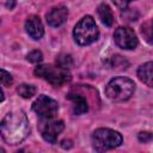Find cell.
Masks as SVG:
<instances>
[{"mask_svg":"<svg viewBox=\"0 0 153 153\" xmlns=\"http://www.w3.org/2000/svg\"><path fill=\"white\" fill-rule=\"evenodd\" d=\"M0 133L7 145L14 146L23 142L30 133V124L25 112L22 110L8 112L1 121Z\"/></svg>","mask_w":153,"mask_h":153,"instance_id":"1","label":"cell"},{"mask_svg":"<svg viewBox=\"0 0 153 153\" xmlns=\"http://www.w3.org/2000/svg\"><path fill=\"white\" fill-rule=\"evenodd\" d=\"M135 92V82L127 76H115L105 86V96L112 102H126Z\"/></svg>","mask_w":153,"mask_h":153,"instance_id":"2","label":"cell"},{"mask_svg":"<svg viewBox=\"0 0 153 153\" xmlns=\"http://www.w3.org/2000/svg\"><path fill=\"white\" fill-rule=\"evenodd\" d=\"M123 141L122 135L110 128H98L91 135V142L93 149L97 152H104L117 148Z\"/></svg>","mask_w":153,"mask_h":153,"instance_id":"3","label":"cell"},{"mask_svg":"<svg viewBox=\"0 0 153 153\" xmlns=\"http://www.w3.org/2000/svg\"><path fill=\"white\" fill-rule=\"evenodd\" d=\"M74 41L79 45H90L99 37V30L91 16L82 17L74 26L73 30Z\"/></svg>","mask_w":153,"mask_h":153,"instance_id":"4","label":"cell"},{"mask_svg":"<svg viewBox=\"0 0 153 153\" xmlns=\"http://www.w3.org/2000/svg\"><path fill=\"white\" fill-rule=\"evenodd\" d=\"M35 75L44 79L55 87L62 86L63 84L69 82L72 79V75L68 69H65L57 65H38L35 68Z\"/></svg>","mask_w":153,"mask_h":153,"instance_id":"5","label":"cell"},{"mask_svg":"<svg viewBox=\"0 0 153 153\" xmlns=\"http://www.w3.org/2000/svg\"><path fill=\"white\" fill-rule=\"evenodd\" d=\"M63 129H65V123L62 120H56L55 117L39 118L38 130L43 140L49 143H56L57 136L61 134Z\"/></svg>","mask_w":153,"mask_h":153,"instance_id":"6","label":"cell"},{"mask_svg":"<svg viewBox=\"0 0 153 153\" xmlns=\"http://www.w3.org/2000/svg\"><path fill=\"white\" fill-rule=\"evenodd\" d=\"M32 110L39 116V118H51L59 112V104L55 99L41 94L32 103Z\"/></svg>","mask_w":153,"mask_h":153,"instance_id":"7","label":"cell"},{"mask_svg":"<svg viewBox=\"0 0 153 153\" xmlns=\"http://www.w3.org/2000/svg\"><path fill=\"white\" fill-rule=\"evenodd\" d=\"M114 41L115 44L124 50H133L137 47L139 39L136 37V33L133 29L127 26H120L114 32Z\"/></svg>","mask_w":153,"mask_h":153,"instance_id":"8","label":"cell"},{"mask_svg":"<svg viewBox=\"0 0 153 153\" xmlns=\"http://www.w3.org/2000/svg\"><path fill=\"white\" fill-rule=\"evenodd\" d=\"M68 18V8L63 5H59L53 7L47 14L45 19L49 26L51 27H59L61 26Z\"/></svg>","mask_w":153,"mask_h":153,"instance_id":"9","label":"cell"},{"mask_svg":"<svg viewBox=\"0 0 153 153\" xmlns=\"http://www.w3.org/2000/svg\"><path fill=\"white\" fill-rule=\"evenodd\" d=\"M25 30L26 33L32 38V39H41L43 33H44V27L41 22V18L36 14L29 16L25 20Z\"/></svg>","mask_w":153,"mask_h":153,"instance_id":"10","label":"cell"},{"mask_svg":"<svg viewBox=\"0 0 153 153\" xmlns=\"http://www.w3.org/2000/svg\"><path fill=\"white\" fill-rule=\"evenodd\" d=\"M67 98L73 103V114L74 115H82L85 112L88 111V104H87V100L85 97L78 94V93H68L67 94Z\"/></svg>","mask_w":153,"mask_h":153,"instance_id":"11","label":"cell"},{"mask_svg":"<svg viewBox=\"0 0 153 153\" xmlns=\"http://www.w3.org/2000/svg\"><path fill=\"white\" fill-rule=\"evenodd\" d=\"M137 76L143 84L153 88V61L142 63L137 69Z\"/></svg>","mask_w":153,"mask_h":153,"instance_id":"12","label":"cell"},{"mask_svg":"<svg viewBox=\"0 0 153 153\" xmlns=\"http://www.w3.org/2000/svg\"><path fill=\"white\" fill-rule=\"evenodd\" d=\"M97 12H98V17H99L100 22L105 26H111L114 24V14H112V11L109 5L100 4L97 8Z\"/></svg>","mask_w":153,"mask_h":153,"instance_id":"13","label":"cell"},{"mask_svg":"<svg viewBox=\"0 0 153 153\" xmlns=\"http://www.w3.org/2000/svg\"><path fill=\"white\" fill-rule=\"evenodd\" d=\"M17 92L20 97H23L25 99H29V98H31L36 94L37 88L33 85H30V84H22L17 87Z\"/></svg>","mask_w":153,"mask_h":153,"instance_id":"14","label":"cell"},{"mask_svg":"<svg viewBox=\"0 0 153 153\" xmlns=\"http://www.w3.org/2000/svg\"><path fill=\"white\" fill-rule=\"evenodd\" d=\"M56 65L65 69H68L73 66V59L69 54H60L56 57Z\"/></svg>","mask_w":153,"mask_h":153,"instance_id":"15","label":"cell"},{"mask_svg":"<svg viewBox=\"0 0 153 153\" xmlns=\"http://www.w3.org/2000/svg\"><path fill=\"white\" fill-rule=\"evenodd\" d=\"M26 60L31 63H39L43 60V54L39 50H32L26 55Z\"/></svg>","mask_w":153,"mask_h":153,"instance_id":"16","label":"cell"},{"mask_svg":"<svg viewBox=\"0 0 153 153\" xmlns=\"http://www.w3.org/2000/svg\"><path fill=\"white\" fill-rule=\"evenodd\" d=\"M0 81H1L2 86H10L13 82V78H12V75L7 71L1 69L0 71Z\"/></svg>","mask_w":153,"mask_h":153,"instance_id":"17","label":"cell"},{"mask_svg":"<svg viewBox=\"0 0 153 153\" xmlns=\"http://www.w3.org/2000/svg\"><path fill=\"white\" fill-rule=\"evenodd\" d=\"M137 139L140 142H149L153 139V134L149 131H141V133H139Z\"/></svg>","mask_w":153,"mask_h":153,"instance_id":"18","label":"cell"},{"mask_svg":"<svg viewBox=\"0 0 153 153\" xmlns=\"http://www.w3.org/2000/svg\"><path fill=\"white\" fill-rule=\"evenodd\" d=\"M133 1H135V0H112V2L115 4V6H117V7L121 8V10L127 8L128 5H129L130 2H133Z\"/></svg>","mask_w":153,"mask_h":153,"instance_id":"19","label":"cell"},{"mask_svg":"<svg viewBox=\"0 0 153 153\" xmlns=\"http://www.w3.org/2000/svg\"><path fill=\"white\" fill-rule=\"evenodd\" d=\"M142 29H143V27H142ZM143 32H145V35H146L148 42H149V43H153V22L149 24V27H148V29H143V30H142V33H143Z\"/></svg>","mask_w":153,"mask_h":153,"instance_id":"20","label":"cell"},{"mask_svg":"<svg viewBox=\"0 0 153 153\" xmlns=\"http://www.w3.org/2000/svg\"><path fill=\"white\" fill-rule=\"evenodd\" d=\"M16 4H17L16 0H7V2H6V7L10 8V10H13L14 6H16Z\"/></svg>","mask_w":153,"mask_h":153,"instance_id":"21","label":"cell"}]
</instances>
